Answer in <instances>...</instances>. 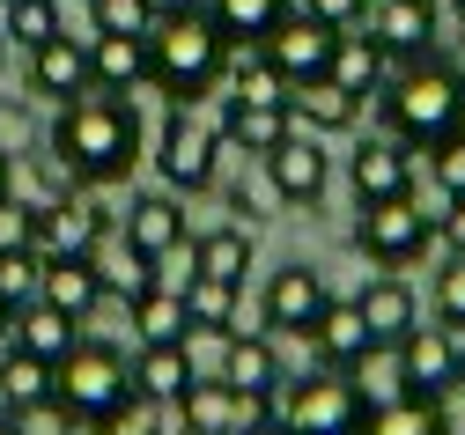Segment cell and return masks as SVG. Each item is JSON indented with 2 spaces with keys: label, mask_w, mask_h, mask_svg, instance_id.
I'll return each mask as SVG.
<instances>
[{
  "label": "cell",
  "mask_w": 465,
  "mask_h": 435,
  "mask_svg": "<svg viewBox=\"0 0 465 435\" xmlns=\"http://www.w3.org/2000/svg\"><path fill=\"white\" fill-rule=\"evenodd\" d=\"M45 148H52V163H60L74 184L104 193V184L134 177V163L148 148V126H141V111L119 89H82V96H67L60 111H52Z\"/></svg>",
  "instance_id": "6da1fadb"
},
{
  "label": "cell",
  "mask_w": 465,
  "mask_h": 435,
  "mask_svg": "<svg viewBox=\"0 0 465 435\" xmlns=\"http://www.w3.org/2000/svg\"><path fill=\"white\" fill-rule=\"evenodd\" d=\"M229 67V37L207 15V0H170L148 23V89H163L170 104H200L222 89Z\"/></svg>",
  "instance_id": "7a4b0ae2"
},
{
  "label": "cell",
  "mask_w": 465,
  "mask_h": 435,
  "mask_svg": "<svg viewBox=\"0 0 465 435\" xmlns=\"http://www.w3.org/2000/svg\"><path fill=\"white\" fill-rule=\"evenodd\" d=\"M134 399V354L126 347H111V340H74L67 361L52 369V413L89 428V435H111V420L126 413Z\"/></svg>",
  "instance_id": "3957f363"
},
{
  "label": "cell",
  "mask_w": 465,
  "mask_h": 435,
  "mask_svg": "<svg viewBox=\"0 0 465 435\" xmlns=\"http://www.w3.org/2000/svg\"><path fill=\"white\" fill-rule=\"evenodd\" d=\"M377 96H384V126H391L406 148H436V141L465 133V82H458L450 67H436V59L391 74Z\"/></svg>",
  "instance_id": "277c9868"
},
{
  "label": "cell",
  "mask_w": 465,
  "mask_h": 435,
  "mask_svg": "<svg viewBox=\"0 0 465 435\" xmlns=\"http://www.w3.org/2000/svg\"><path fill=\"white\" fill-rule=\"evenodd\" d=\"M155 170L170 193H207L214 170H222V133L200 104H170L163 133H155Z\"/></svg>",
  "instance_id": "5b68a950"
},
{
  "label": "cell",
  "mask_w": 465,
  "mask_h": 435,
  "mask_svg": "<svg viewBox=\"0 0 465 435\" xmlns=\"http://www.w3.org/2000/svg\"><path fill=\"white\" fill-rule=\"evenodd\" d=\"M429 236H436V214H421L414 193H399V200H362V214H355V252H362L370 266H391V273L414 266V259L429 252Z\"/></svg>",
  "instance_id": "8992f818"
},
{
  "label": "cell",
  "mask_w": 465,
  "mask_h": 435,
  "mask_svg": "<svg viewBox=\"0 0 465 435\" xmlns=\"http://www.w3.org/2000/svg\"><path fill=\"white\" fill-rule=\"evenodd\" d=\"M281 420H288V435H355L362 399L347 384V369H311V377L281 391Z\"/></svg>",
  "instance_id": "52a82bcc"
},
{
  "label": "cell",
  "mask_w": 465,
  "mask_h": 435,
  "mask_svg": "<svg viewBox=\"0 0 465 435\" xmlns=\"http://www.w3.org/2000/svg\"><path fill=\"white\" fill-rule=\"evenodd\" d=\"M332 44H340V30H332V23H318V15H303V8H288V15L259 37V52L288 74V89L311 82V74H325V67H332Z\"/></svg>",
  "instance_id": "ba28073f"
},
{
  "label": "cell",
  "mask_w": 465,
  "mask_h": 435,
  "mask_svg": "<svg viewBox=\"0 0 465 435\" xmlns=\"http://www.w3.org/2000/svg\"><path fill=\"white\" fill-rule=\"evenodd\" d=\"M119 236H134L148 259H178L185 243H193V222H185V193H134L119 207Z\"/></svg>",
  "instance_id": "9c48e42d"
},
{
  "label": "cell",
  "mask_w": 465,
  "mask_h": 435,
  "mask_svg": "<svg viewBox=\"0 0 465 435\" xmlns=\"http://www.w3.org/2000/svg\"><path fill=\"white\" fill-rule=\"evenodd\" d=\"M104 229H111V207H96L82 193H60V200L37 207V252L45 259H89L104 243Z\"/></svg>",
  "instance_id": "30bf717a"
},
{
  "label": "cell",
  "mask_w": 465,
  "mask_h": 435,
  "mask_svg": "<svg viewBox=\"0 0 465 435\" xmlns=\"http://www.w3.org/2000/svg\"><path fill=\"white\" fill-rule=\"evenodd\" d=\"M259 170H266V184H273V200H288V207H318V193H325V177H332V163H325V148H318V133H288L273 155H259Z\"/></svg>",
  "instance_id": "8fae6325"
},
{
  "label": "cell",
  "mask_w": 465,
  "mask_h": 435,
  "mask_svg": "<svg viewBox=\"0 0 465 435\" xmlns=\"http://www.w3.org/2000/svg\"><path fill=\"white\" fill-rule=\"evenodd\" d=\"M325 302H332V295H325V273H318V266H281V273L266 281V295H259V325L303 340Z\"/></svg>",
  "instance_id": "7c38bea8"
},
{
  "label": "cell",
  "mask_w": 465,
  "mask_h": 435,
  "mask_svg": "<svg viewBox=\"0 0 465 435\" xmlns=\"http://www.w3.org/2000/svg\"><path fill=\"white\" fill-rule=\"evenodd\" d=\"M266 406H281V399H237L222 377H193L185 391H178V428L185 435H237L252 413H266Z\"/></svg>",
  "instance_id": "4fadbf2b"
},
{
  "label": "cell",
  "mask_w": 465,
  "mask_h": 435,
  "mask_svg": "<svg viewBox=\"0 0 465 435\" xmlns=\"http://www.w3.org/2000/svg\"><path fill=\"white\" fill-rule=\"evenodd\" d=\"M214 133H222V148H237V155H273L288 133H296V118H288V104L222 96V111H214Z\"/></svg>",
  "instance_id": "5bb4252c"
},
{
  "label": "cell",
  "mask_w": 465,
  "mask_h": 435,
  "mask_svg": "<svg viewBox=\"0 0 465 435\" xmlns=\"http://www.w3.org/2000/svg\"><path fill=\"white\" fill-rule=\"evenodd\" d=\"M82 89H96V74H89V37H45V44H30V96H45V104H67V96H82Z\"/></svg>",
  "instance_id": "9a60e30c"
},
{
  "label": "cell",
  "mask_w": 465,
  "mask_h": 435,
  "mask_svg": "<svg viewBox=\"0 0 465 435\" xmlns=\"http://www.w3.org/2000/svg\"><path fill=\"white\" fill-rule=\"evenodd\" d=\"M163 259H148L134 236H119V222L104 229V243L89 252V273H96V288H104V302H134V295H148L163 273H155Z\"/></svg>",
  "instance_id": "2e32d148"
},
{
  "label": "cell",
  "mask_w": 465,
  "mask_h": 435,
  "mask_svg": "<svg viewBox=\"0 0 465 435\" xmlns=\"http://www.w3.org/2000/svg\"><path fill=\"white\" fill-rule=\"evenodd\" d=\"M347 184H355V200H399V193H414V148H406L399 133L391 141H362L355 155H347Z\"/></svg>",
  "instance_id": "e0dca14e"
},
{
  "label": "cell",
  "mask_w": 465,
  "mask_h": 435,
  "mask_svg": "<svg viewBox=\"0 0 465 435\" xmlns=\"http://www.w3.org/2000/svg\"><path fill=\"white\" fill-rule=\"evenodd\" d=\"M458 340L465 332H450V325H436V332H406L399 340V354H406V384H414L421 399H450L458 391Z\"/></svg>",
  "instance_id": "ac0fdd59"
},
{
  "label": "cell",
  "mask_w": 465,
  "mask_h": 435,
  "mask_svg": "<svg viewBox=\"0 0 465 435\" xmlns=\"http://www.w3.org/2000/svg\"><path fill=\"white\" fill-rule=\"evenodd\" d=\"M362 30L391 59H429V44H436V0H377Z\"/></svg>",
  "instance_id": "d6986e66"
},
{
  "label": "cell",
  "mask_w": 465,
  "mask_h": 435,
  "mask_svg": "<svg viewBox=\"0 0 465 435\" xmlns=\"http://www.w3.org/2000/svg\"><path fill=\"white\" fill-rule=\"evenodd\" d=\"M288 118H296L303 133H347L362 118V96L347 82H332V74H311V82L288 89Z\"/></svg>",
  "instance_id": "ffe728a7"
},
{
  "label": "cell",
  "mask_w": 465,
  "mask_h": 435,
  "mask_svg": "<svg viewBox=\"0 0 465 435\" xmlns=\"http://www.w3.org/2000/svg\"><path fill=\"white\" fill-rule=\"evenodd\" d=\"M52 369H60V361H37L23 347H0V413H8V420L52 413Z\"/></svg>",
  "instance_id": "44dd1931"
},
{
  "label": "cell",
  "mask_w": 465,
  "mask_h": 435,
  "mask_svg": "<svg viewBox=\"0 0 465 435\" xmlns=\"http://www.w3.org/2000/svg\"><path fill=\"white\" fill-rule=\"evenodd\" d=\"M222 384L237 391V399H273V391H281L273 340H266V332H229V347H222Z\"/></svg>",
  "instance_id": "7402d4cb"
},
{
  "label": "cell",
  "mask_w": 465,
  "mask_h": 435,
  "mask_svg": "<svg viewBox=\"0 0 465 435\" xmlns=\"http://www.w3.org/2000/svg\"><path fill=\"white\" fill-rule=\"evenodd\" d=\"M311 354H318V369H347L362 347H370V318H362V302L347 295V302H325L318 318H311Z\"/></svg>",
  "instance_id": "603a6c76"
},
{
  "label": "cell",
  "mask_w": 465,
  "mask_h": 435,
  "mask_svg": "<svg viewBox=\"0 0 465 435\" xmlns=\"http://www.w3.org/2000/svg\"><path fill=\"white\" fill-rule=\"evenodd\" d=\"M355 302H362V318H370V340H406V332L421 325V295L406 288L391 266H384L377 281H362V295H355Z\"/></svg>",
  "instance_id": "cb8c5ba5"
},
{
  "label": "cell",
  "mask_w": 465,
  "mask_h": 435,
  "mask_svg": "<svg viewBox=\"0 0 465 435\" xmlns=\"http://www.w3.org/2000/svg\"><path fill=\"white\" fill-rule=\"evenodd\" d=\"M347 384H355L362 413H370V406H391V399H406L414 384H406V354H399V340H370L355 361H347Z\"/></svg>",
  "instance_id": "d4e9b609"
},
{
  "label": "cell",
  "mask_w": 465,
  "mask_h": 435,
  "mask_svg": "<svg viewBox=\"0 0 465 435\" xmlns=\"http://www.w3.org/2000/svg\"><path fill=\"white\" fill-rule=\"evenodd\" d=\"M252 229L244 222H222V229H207V236H193V273H207V281H229V288H244L252 281Z\"/></svg>",
  "instance_id": "484cf974"
},
{
  "label": "cell",
  "mask_w": 465,
  "mask_h": 435,
  "mask_svg": "<svg viewBox=\"0 0 465 435\" xmlns=\"http://www.w3.org/2000/svg\"><path fill=\"white\" fill-rule=\"evenodd\" d=\"M126 318H134V347H155V340H185V332H193L185 288H170V281H155L148 295H134V302H126Z\"/></svg>",
  "instance_id": "4316f807"
},
{
  "label": "cell",
  "mask_w": 465,
  "mask_h": 435,
  "mask_svg": "<svg viewBox=\"0 0 465 435\" xmlns=\"http://www.w3.org/2000/svg\"><path fill=\"white\" fill-rule=\"evenodd\" d=\"M82 340V325L67 318V310H52L45 295L37 302H23L15 310V340L8 347H23V354H37V361H67V347Z\"/></svg>",
  "instance_id": "83f0119b"
},
{
  "label": "cell",
  "mask_w": 465,
  "mask_h": 435,
  "mask_svg": "<svg viewBox=\"0 0 465 435\" xmlns=\"http://www.w3.org/2000/svg\"><path fill=\"white\" fill-rule=\"evenodd\" d=\"M185 384H193V354H185V340L134 347V391H148V399H163V406H178Z\"/></svg>",
  "instance_id": "f1b7e54d"
},
{
  "label": "cell",
  "mask_w": 465,
  "mask_h": 435,
  "mask_svg": "<svg viewBox=\"0 0 465 435\" xmlns=\"http://www.w3.org/2000/svg\"><path fill=\"white\" fill-rule=\"evenodd\" d=\"M89 74L96 89H119V96L148 89V37H89Z\"/></svg>",
  "instance_id": "f546056e"
},
{
  "label": "cell",
  "mask_w": 465,
  "mask_h": 435,
  "mask_svg": "<svg viewBox=\"0 0 465 435\" xmlns=\"http://www.w3.org/2000/svg\"><path fill=\"white\" fill-rule=\"evenodd\" d=\"M52 310H67L74 325H89L96 310H104V288H96V273H89V259H45V288H37Z\"/></svg>",
  "instance_id": "4dcf8cb0"
},
{
  "label": "cell",
  "mask_w": 465,
  "mask_h": 435,
  "mask_svg": "<svg viewBox=\"0 0 465 435\" xmlns=\"http://www.w3.org/2000/svg\"><path fill=\"white\" fill-rule=\"evenodd\" d=\"M332 82H347L355 96H377L384 82H391V52L377 44V37H355V30H340V44H332V67H325Z\"/></svg>",
  "instance_id": "1f68e13d"
},
{
  "label": "cell",
  "mask_w": 465,
  "mask_h": 435,
  "mask_svg": "<svg viewBox=\"0 0 465 435\" xmlns=\"http://www.w3.org/2000/svg\"><path fill=\"white\" fill-rule=\"evenodd\" d=\"M355 435H450V413H443V399L406 391V399H391V406H370Z\"/></svg>",
  "instance_id": "d6a6232c"
},
{
  "label": "cell",
  "mask_w": 465,
  "mask_h": 435,
  "mask_svg": "<svg viewBox=\"0 0 465 435\" xmlns=\"http://www.w3.org/2000/svg\"><path fill=\"white\" fill-rule=\"evenodd\" d=\"M222 82H229V96H252V104H288V74L273 67L259 44H229Z\"/></svg>",
  "instance_id": "836d02e7"
},
{
  "label": "cell",
  "mask_w": 465,
  "mask_h": 435,
  "mask_svg": "<svg viewBox=\"0 0 465 435\" xmlns=\"http://www.w3.org/2000/svg\"><path fill=\"white\" fill-rule=\"evenodd\" d=\"M185 310H193V325H207V332H244V288H229V281L193 273L185 281Z\"/></svg>",
  "instance_id": "e575fe53"
},
{
  "label": "cell",
  "mask_w": 465,
  "mask_h": 435,
  "mask_svg": "<svg viewBox=\"0 0 465 435\" xmlns=\"http://www.w3.org/2000/svg\"><path fill=\"white\" fill-rule=\"evenodd\" d=\"M207 15L222 23L229 44H259V37L288 15V0H207Z\"/></svg>",
  "instance_id": "d590c367"
},
{
  "label": "cell",
  "mask_w": 465,
  "mask_h": 435,
  "mask_svg": "<svg viewBox=\"0 0 465 435\" xmlns=\"http://www.w3.org/2000/svg\"><path fill=\"white\" fill-rule=\"evenodd\" d=\"M0 30H8V44H45V37H60L67 30V15H60V0H8L0 8Z\"/></svg>",
  "instance_id": "8d00e7d4"
},
{
  "label": "cell",
  "mask_w": 465,
  "mask_h": 435,
  "mask_svg": "<svg viewBox=\"0 0 465 435\" xmlns=\"http://www.w3.org/2000/svg\"><path fill=\"white\" fill-rule=\"evenodd\" d=\"M155 0H89V30L96 37H148Z\"/></svg>",
  "instance_id": "74e56055"
},
{
  "label": "cell",
  "mask_w": 465,
  "mask_h": 435,
  "mask_svg": "<svg viewBox=\"0 0 465 435\" xmlns=\"http://www.w3.org/2000/svg\"><path fill=\"white\" fill-rule=\"evenodd\" d=\"M37 288H45V252L37 243L30 252H0V295L23 310V302H37Z\"/></svg>",
  "instance_id": "f35d334b"
},
{
  "label": "cell",
  "mask_w": 465,
  "mask_h": 435,
  "mask_svg": "<svg viewBox=\"0 0 465 435\" xmlns=\"http://www.w3.org/2000/svg\"><path fill=\"white\" fill-rule=\"evenodd\" d=\"M30 148H37V118H30V104L0 96V155H8V163H30Z\"/></svg>",
  "instance_id": "ab89813d"
},
{
  "label": "cell",
  "mask_w": 465,
  "mask_h": 435,
  "mask_svg": "<svg viewBox=\"0 0 465 435\" xmlns=\"http://www.w3.org/2000/svg\"><path fill=\"white\" fill-rule=\"evenodd\" d=\"M429 302H436V325H450V332H465V259L450 252V266L436 273V288H429Z\"/></svg>",
  "instance_id": "60d3db41"
},
{
  "label": "cell",
  "mask_w": 465,
  "mask_h": 435,
  "mask_svg": "<svg viewBox=\"0 0 465 435\" xmlns=\"http://www.w3.org/2000/svg\"><path fill=\"white\" fill-rule=\"evenodd\" d=\"M30 243H37V207L23 193H8L0 200V252H30Z\"/></svg>",
  "instance_id": "b9f144b4"
},
{
  "label": "cell",
  "mask_w": 465,
  "mask_h": 435,
  "mask_svg": "<svg viewBox=\"0 0 465 435\" xmlns=\"http://www.w3.org/2000/svg\"><path fill=\"white\" fill-rule=\"evenodd\" d=\"M429 177L443 184L450 200L465 193V133H450V141H436V148H429Z\"/></svg>",
  "instance_id": "7bdbcfd3"
},
{
  "label": "cell",
  "mask_w": 465,
  "mask_h": 435,
  "mask_svg": "<svg viewBox=\"0 0 465 435\" xmlns=\"http://www.w3.org/2000/svg\"><path fill=\"white\" fill-rule=\"evenodd\" d=\"M111 435H163V399L134 391V399H126V413L111 420Z\"/></svg>",
  "instance_id": "ee69618b"
},
{
  "label": "cell",
  "mask_w": 465,
  "mask_h": 435,
  "mask_svg": "<svg viewBox=\"0 0 465 435\" xmlns=\"http://www.w3.org/2000/svg\"><path fill=\"white\" fill-rule=\"evenodd\" d=\"M303 15H318L332 30H362L370 23V0H303Z\"/></svg>",
  "instance_id": "f6af8a7d"
},
{
  "label": "cell",
  "mask_w": 465,
  "mask_h": 435,
  "mask_svg": "<svg viewBox=\"0 0 465 435\" xmlns=\"http://www.w3.org/2000/svg\"><path fill=\"white\" fill-rule=\"evenodd\" d=\"M436 236H443V243H450V252L465 259V193H458V200H450V207L436 214Z\"/></svg>",
  "instance_id": "bcb514c9"
},
{
  "label": "cell",
  "mask_w": 465,
  "mask_h": 435,
  "mask_svg": "<svg viewBox=\"0 0 465 435\" xmlns=\"http://www.w3.org/2000/svg\"><path fill=\"white\" fill-rule=\"evenodd\" d=\"M237 435H288V420H281V406H266V413H252Z\"/></svg>",
  "instance_id": "7dc6e473"
},
{
  "label": "cell",
  "mask_w": 465,
  "mask_h": 435,
  "mask_svg": "<svg viewBox=\"0 0 465 435\" xmlns=\"http://www.w3.org/2000/svg\"><path fill=\"white\" fill-rule=\"evenodd\" d=\"M8 340H15V302L0 295V347H8Z\"/></svg>",
  "instance_id": "c3c4849f"
},
{
  "label": "cell",
  "mask_w": 465,
  "mask_h": 435,
  "mask_svg": "<svg viewBox=\"0 0 465 435\" xmlns=\"http://www.w3.org/2000/svg\"><path fill=\"white\" fill-rule=\"evenodd\" d=\"M8 193H15V163L0 155V200H8Z\"/></svg>",
  "instance_id": "681fc988"
},
{
  "label": "cell",
  "mask_w": 465,
  "mask_h": 435,
  "mask_svg": "<svg viewBox=\"0 0 465 435\" xmlns=\"http://www.w3.org/2000/svg\"><path fill=\"white\" fill-rule=\"evenodd\" d=\"M0 435H23V420H8V413H0Z\"/></svg>",
  "instance_id": "f907efd6"
},
{
  "label": "cell",
  "mask_w": 465,
  "mask_h": 435,
  "mask_svg": "<svg viewBox=\"0 0 465 435\" xmlns=\"http://www.w3.org/2000/svg\"><path fill=\"white\" fill-rule=\"evenodd\" d=\"M458 391H465V340H458Z\"/></svg>",
  "instance_id": "816d5d0a"
},
{
  "label": "cell",
  "mask_w": 465,
  "mask_h": 435,
  "mask_svg": "<svg viewBox=\"0 0 465 435\" xmlns=\"http://www.w3.org/2000/svg\"><path fill=\"white\" fill-rule=\"evenodd\" d=\"M0 74H8V30H0Z\"/></svg>",
  "instance_id": "f5cc1de1"
},
{
  "label": "cell",
  "mask_w": 465,
  "mask_h": 435,
  "mask_svg": "<svg viewBox=\"0 0 465 435\" xmlns=\"http://www.w3.org/2000/svg\"><path fill=\"white\" fill-rule=\"evenodd\" d=\"M436 8H450V15H465V0H436Z\"/></svg>",
  "instance_id": "db71d44e"
},
{
  "label": "cell",
  "mask_w": 465,
  "mask_h": 435,
  "mask_svg": "<svg viewBox=\"0 0 465 435\" xmlns=\"http://www.w3.org/2000/svg\"><path fill=\"white\" fill-rule=\"evenodd\" d=\"M0 8H8V0H0Z\"/></svg>",
  "instance_id": "11a10c76"
}]
</instances>
